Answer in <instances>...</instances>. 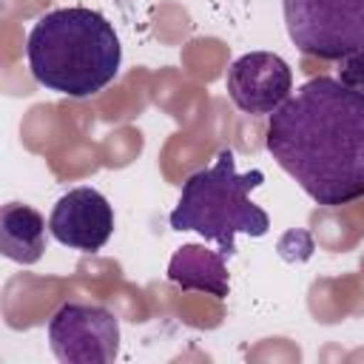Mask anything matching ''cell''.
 Instances as JSON below:
<instances>
[{"mask_svg":"<svg viewBox=\"0 0 364 364\" xmlns=\"http://www.w3.org/2000/svg\"><path fill=\"white\" fill-rule=\"evenodd\" d=\"M48 344L65 364H111L119 353V321L100 304L68 301L48 318Z\"/></svg>","mask_w":364,"mask_h":364,"instance_id":"cell-5","label":"cell"},{"mask_svg":"<svg viewBox=\"0 0 364 364\" xmlns=\"http://www.w3.org/2000/svg\"><path fill=\"white\" fill-rule=\"evenodd\" d=\"M264 182L259 168L239 173L233 151H219L210 168L191 173L182 182L176 208L171 210L173 230H196L202 239L219 245V253L230 259L236 253V233L264 236L270 230V216L250 199V193Z\"/></svg>","mask_w":364,"mask_h":364,"instance_id":"cell-3","label":"cell"},{"mask_svg":"<svg viewBox=\"0 0 364 364\" xmlns=\"http://www.w3.org/2000/svg\"><path fill=\"white\" fill-rule=\"evenodd\" d=\"M293 46L318 60L364 48V0H282Z\"/></svg>","mask_w":364,"mask_h":364,"instance_id":"cell-4","label":"cell"},{"mask_svg":"<svg viewBox=\"0 0 364 364\" xmlns=\"http://www.w3.org/2000/svg\"><path fill=\"white\" fill-rule=\"evenodd\" d=\"M338 82L364 94V48L347 54L338 60Z\"/></svg>","mask_w":364,"mask_h":364,"instance_id":"cell-10","label":"cell"},{"mask_svg":"<svg viewBox=\"0 0 364 364\" xmlns=\"http://www.w3.org/2000/svg\"><path fill=\"white\" fill-rule=\"evenodd\" d=\"M26 57L31 77L57 94L85 100L100 94L122 65L114 26L94 9L68 6L46 11L28 31Z\"/></svg>","mask_w":364,"mask_h":364,"instance_id":"cell-2","label":"cell"},{"mask_svg":"<svg viewBox=\"0 0 364 364\" xmlns=\"http://www.w3.org/2000/svg\"><path fill=\"white\" fill-rule=\"evenodd\" d=\"M48 230L71 250L97 253L114 233V208L97 188H74L57 199Z\"/></svg>","mask_w":364,"mask_h":364,"instance_id":"cell-7","label":"cell"},{"mask_svg":"<svg viewBox=\"0 0 364 364\" xmlns=\"http://www.w3.org/2000/svg\"><path fill=\"white\" fill-rule=\"evenodd\" d=\"M0 247L17 264H34L46 253V219L23 202H9L0 210Z\"/></svg>","mask_w":364,"mask_h":364,"instance_id":"cell-9","label":"cell"},{"mask_svg":"<svg viewBox=\"0 0 364 364\" xmlns=\"http://www.w3.org/2000/svg\"><path fill=\"white\" fill-rule=\"evenodd\" d=\"M168 279L182 290H202L216 299H228L230 293L225 256L219 250H208L205 245H182L171 256Z\"/></svg>","mask_w":364,"mask_h":364,"instance_id":"cell-8","label":"cell"},{"mask_svg":"<svg viewBox=\"0 0 364 364\" xmlns=\"http://www.w3.org/2000/svg\"><path fill=\"white\" fill-rule=\"evenodd\" d=\"M264 145L276 165L324 208L364 196V94L313 77L267 119Z\"/></svg>","mask_w":364,"mask_h":364,"instance_id":"cell-1","label":"cell"},{"mask_svg":"<svg viewBox=\"0 0 364 364\" xmlns=\"http://www.w3.org/2000/svg\"><path fill=\"white\" fill-rule=\"evenodd\" d=\"M225 88L239 111L270 117L293 94V71L273 51H247L230 63Z\"/></svg>","mask_w":364,"mask_h":364,"instance_id":"cell-6","label":"cell"}]
</instances>
